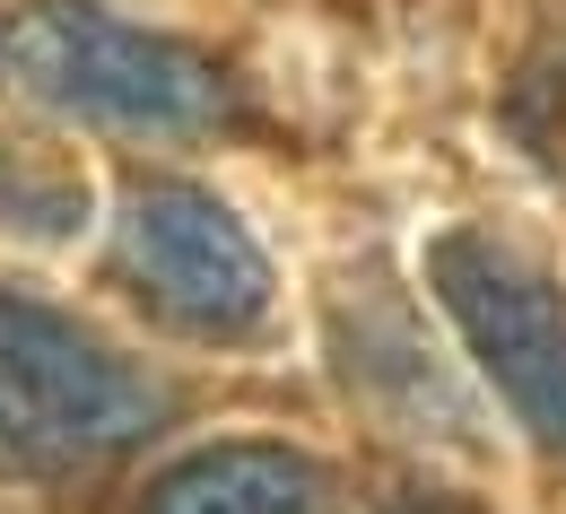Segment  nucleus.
Wrapping results in <instances>:
<instances>
[{
    "label": "nucleus",
    "instance_id": "f257e3e1",
    "mask_svg": "<svg viewBox=\"0 0 566 514\" xmlns=\"http://www.w3.org/2000/svg\"><path fill=\"white\" fill-rule=\"evenodd\" d=\"M0 87L62 123L123 132V140H192V132H218L235 105L210 53L157 35L105 0H9Z\"/></svg>",
    "mask_w": 566,
    "mask_h": 514
},
{
    "label": "nucleus",
    "instance_id": "f03ea898",
    "mask_svg": "<svg viewBox=\"0 0 566 514\" xmlns=\"http://www.w3.org/2000/svg\"><path fill=\"white\" fill-rule=\"evenodd\" d=\"M175 392L105 349L44 296L0 289V462L18 471H105L166 428Z\"/></svg>",
    "mask_w": 566,
    "mask_h": 514
},
{
    "label": "nucleus",
    "instance_id": "7ed1b4c3",
    "mask_svg": "<svg viewBox=\"0 0 566 514\" xmlns=\"http://www.w3.org/2000/svg\"><path fill=\"white\" fill-rule=\"evenodd\" d=\"M427 296L462 332L471 367L496 384L514 428L541 453H566V296H558V280L532 253H514L505 235L453 227V235L427 244Z\"/></svg>",
    "mask_w": 566,
    "mask_h": 514
},
{
    "label": "nucleus",
    "instance_id": "20e7f679",
    "mask_svg": "<svg viewBox=\"0 0 566 514\" xmlns=\"http://www.w3.org/2000/svg\"><path fill=\"white\" fill-rule=\"evenodd\" d=\"M123 271L132 289L175 323V332H201V340H244L262 314H271V253L253 244V227L235 219L218 192L184 183V175H140L123 192Z\"/></svg>",
    "mask_w": 566,
    "mask_h": 514
},
{
    "label": "nucleus",
    "instance_id": "39448f33",
    "mask_svg": "<svg viewBox=\"0 0 566 514\" xmlns=\"http://www.w3.org/2000/svg\"><path fill=\"white\" fill-rule=\"evenodd\" d=\"M140 514H332V480L296 444H201L148 480Z\"/></svg>",
    "mask_w": 566,
    "mask_h": 514
}]
</instances>
